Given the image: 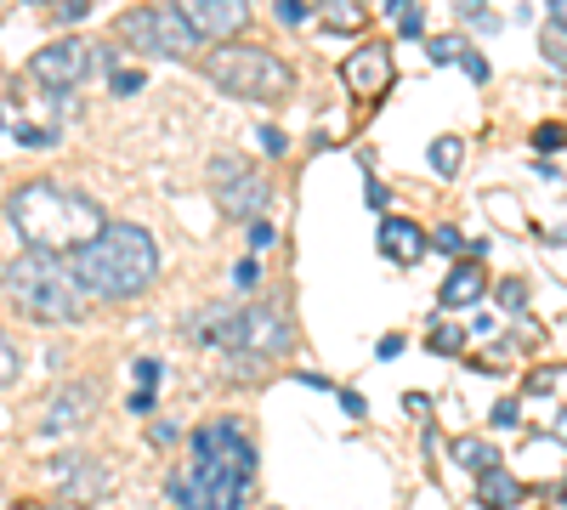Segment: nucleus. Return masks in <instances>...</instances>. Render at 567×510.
I'll return each instance as SVG.
<instances>
[{
    "label": "nucleus",
    "instance_id": "35",
    "mask_svg": "<svg viewBox=\"0 0 567 510\" xmlns=\"http://www.w3.org/2000/svg\"><path fill=\"white\" fill-rule=\"evenodd\" d=\"M279 17L284 24H307V0H279Z\"/></svg>",
    "mask_w": 567,
    "mask_h": 510
},
{
    "label": "nucleus",
    "instance_id": "13",
    "mask_svg": "<svg viewBox=\"0 0 567 510\" xmlns=\"http://www.w3.org/2000/svg\"><path fill=\"white\" fill-rule=\"evenodd\" d=\"M346 91L352 97H364V102H374V97H386L392 91V52L381 46V40H364L358 52L346 57Z\"/></svg>",
    "mask_w": 567,
    "mask_h": 510
},
{
    "label": "nucleus",
    "instance_id": "8",
    "mask_svg": "<svg viewBox=\"0 0 567 510\" xmlns=\"http://www.w3.org/2000/svg\"><path fill=\"white\" fill-rule=\"evenodd\" d=\"M233 352H250V357H261V364H272V357L296 352V329H289V317L279 307H239Z\"/></svg>",
    "mask_w": 567,
    "mask_h": 510
},
{
    "label": "nucleus",
    "instance_id": "9",
    "mask_svg": "<svg viewBox=\"0 0 567 510\" xmlns=\"http://www.w3.org/2000/svg\"><path fill=\"white\" fill-rule=\"evenodd\" d=\"M46 482L57 487L62 499H74V505H102L114 494V471L102 459H86V454H62L46 465Z\"/></svg>",
    "mask_w": 567,
    "mask_h": 510
},
{
    "label": "nucleus",
    "instance_id": "6",
    "mask_svg": "<svg viewBox=\"0 0 567 510\" xmlns=\"http://www.w3.org/2000/svg\"><path fill=\"white\" fill-rule=\"evenodd\" d=\"M119 40L137 46L142 57H194L204 34L176 6H137V12L119 17Z\"/></svg>",
    "mask_w": 567,
    "mask_h": 510
},
{
    "label": "nucleus",
    "instance_id": "2",
    "mask_svg": "<svg viewBox=\"0 0 567 510\" xmlns=\"http://www.w3.org/2000/svg\"><path fill=\"white\" fill-rule=\"evenodd\" d=\"M62 261L97 301H131L159 279V244L137 222H102L97 239L62 250Z\"/></svg>",
    "mask_w": 567,
    "mask_h": 510
},
{
    "label": "nucleus",
    "instance_id": "39",
    "mask_svg": "<svg viewBox=\"0 0 567 510\" xmlns=\"http://www.w3.org/2000/svg\"><path fill=\"white\" fill-rule=\"evenodd\" d=\"M494 425H516V397H506V402H494Z\"/></svg>",
    "mask_w": 567,
    "mask_h": 510
},
{
    "label": "nucleus",
    "instance_id": "19",
    "mask_svg": "<svg viewBox=\"0 0 567 510\" xmlns=\"http://www.w3.org/2000/svg\"><path fill=\"white\" fill-rule=\"evenodd\" d=\"M426 159H431V170H437L443 182H454L459 170H466V142H459V137H437Z\"/></svg>",
    "mask_w": 567,
    "mask_h": 510
},
{
    "label": "nucleus",
    "instance_id": "44",
    "mask_svg": "<svg viewBox=\"0 0 567 510\" xmlns=\"http://www.w3.org/2000/svg\"><path fill=\"white\" fill-rule=\"evenodd\" d=\"M482 6H488V0H459V12H466V17H482Z\"/></svg>",
    "mask_w": 567,
    "mask_h": 510
},
{
    "label": "nucleus",
    "instance_id": "34",
    "mask_svg": "<svg viewBox=\"0 0 567 510\" xmlns=\"http://www.w3.org/2000/svg\"><path fill=\"white\" fill-rule=\"evenodd\" d=\"M131 374L142 380V386H154V380H159V357H137V364H131Z\"/></svg>",
    "mask_w": 567,
    "mask_h": 510
},
{
    "label": "nucleus",
    "instance_id": "47",
    "mask_svg": "<svg viewBox=\"0 0 567 510\" xmlns=\"http://www.w3.org/2000/svg\"><path fill=\"white\" fill-rule=\"evenodd\" d=\"M551 244H567V227H562V232H551Z\"/></svg>",
    "mask_w": 567,
    "mask_h": 510
},
{
    "label": "nucleus",
    "instance_id": "36",
    "mask_svg": "<svg viewBox=\"0 0 567 510\" xmlns=\"http://www.w3.org/2000/svg\"><path fill=\"white\" fill-rule=\"evenodd\" d=\"M272 239H279V232H272V222H250V244H256V250H267Z\"/></svg>",
    "mask_w": 567,
    "mask_h": 510
},
{
    "label": "nucleus",
    "instance_id": "17",
    "mask_svg": "<svg viewBox=\"0 0 567 510\" xmlns=\"http://www.w3.org/2000/svg\"><path fill=\"white\" fill-rule=\"evenodd\" d=\"M482 295H488V272H482L477 261H459L449 279H443V289H437V301L454 312V307H477Z\"/></svg>",
    "mask_w": 567,
    "mask_h": 510
},
{
    "label": "nucleus",
    "instance_id": "20",
    "mask_svg": "<svg viewBox=\"0 0 567 510\" xmlns=\"http://www.w3.org/2000/svg\"><path fill=\"white\" fill-rule=\"evenodd\" d=\"M454 459L471 465V471H488V465L499 459V449H494V442H482V437H471V442H454Z\"/></svg>",
    "mask_w": 567,
    "mask_h": 510
},
{
    "label": "nucleus",
    "instance_id": "5",
    "mask_svg": "<svg viewBox=\"0 0 567 510\" xmlns=\"http://www.w3.org/2000/svg\"><path fill=\"white\" fill-rule=\"evenodd\" d=\"M204 74L210 85H222L227 97H244V102H284L296 91V74H289L284 57L261 46H233V40H222V52L204 57Z\"/></svg>",
    "mask_w": 567,
    "mask_h": 510
},
{
    "label": "nucleus",
    "instance_id": "48",
    "mask_svg": "<svg viewBox=\"0 0 567 510\" xmlns=\"http://www.w3.org/2000/svg\"><path fill=\"white\" fill-rule=\"evenodd\" d=\"M556 499H562V505H567V482H562V487H556Z\"/></svg>",
    "mask_w": 567,
    "mask_h": 510
},
{
    "label": "nucleus",
    "instance_id": "28",
    "mask_svg": "<svg viewBox=\"0 0 567 510\" xmlns=\"http://www.w3.org/2000/svg\"><path fill=\"white\" fill-rule=\"evenodd\" d=\"M397 34H403V40H420V34H426V17H420V6H403V12H397Z\"/></svg>",
    "mask_w": 567,
    "mask_h": 510
},
{
    "label": "nucleus",
    "instance_id": "46",
    "mask_svg": "<svg viewBox=\"0 0 567 510\" xmlns=\"http://www.w3.org/2000/svg\"><path fill=\"white\" fill-rule=\"evenodd\" d=\"M386 6H392V12H403V6H414V0H386Z\"/></svg>",
    "mask_w": 567,
    "mask_h": 510
},
{
    "label": "nucleus",
    "instance_id": "14",
    "mask_svg": "<svg viewBox=\"0 0 567 510\" xmlns=\"http://www.w3.org/2000/svg\"><path fill=\"white\" fill-rule=\"evenodd\" d=\"M182 335H187V346H204V352H233V340H239V307L210 301V307H199V312L182 324Z\"/></svg>",
    "mask_w": 567,
    "mask_h": 510
},
{
    "label": "nucleus",
    "instance_id": "23",
    "mask_svg": "<svg viewBox=\"0 0 567 510\" xmlns=\"http://www.w3.org/2000/svg\"><path fill=\"white\" fill-rule=\"evenodd\" d=\"M17 369H24V357H17V340L12 335H0V392L17 380Z\"/></svg>",
    "mask_w": 567,
    "mask_h": 510
},
{
    "label": "nucleus",
    "instance_id": "49",
    "mask_svg": "<svg viewBox=\"0 0 567 510\" xmlns=\"http://www.w3.org/2000/svg\"><path fill=\"white\" fill-rule=\"evenodd\" d=\"M0 131H6V119H0Z\"/></svg>",
    "mask_w": 567,
    "mask_h": 510
},
{
    "label": "nucleus",
    "instance_id": "33",
    "mask_svg": "<svg viewBox=\"0 0 567 510\" xmlns=\"http://www.w3.org/2000/svg\"><path fill=\"white\" fill-rule=\"evenodd\" d=\"M459 69H466V74H471L477 85H482V80H488V62H482L477 52H459Z\"/></svg>",
    "mask_w": 567,
    "mask_h": 510
},
{
    "label": "nucleus",
    "instance_id": "7",
    "mask_svg": "<svg viewBox=\"0 0 567 510\" xmlns=\"http://www.w3.org/2000/svg\"><path fill=\"white\" fill-rule=\"evenodd\" d=\"M210 194H216L227 222H261V210L272 204V182L250 159L222 154V159H210Z\"/></svg>",
    "mask_w": 567,
    "mask_h": 510
},
{
    "label": "nucleus",
    "instance_id": "1",
    "mask_svg": "<svg viewBox=\"0 0 567 510\" xmlns=\"http://www.w3.org/2000/svg\"><path fill=\"white\" fill-rule=\"evenodd\" d=\"M194 459L165 477V499L176 510H244L256 494V442L233 420H204L194 437Z\"/></svg>",
    "mask_w": 567,
    "mask_h": 510
},
{
    "label": "nucleus",
    "instance_id": "15",
    "mask_svg": "<svg viewBox=\"0 0 567 510\" xmlns=\"http://www.w3.org/2000/svg\"><path fill=\"white\" fill-rule=\"evenodd\" d=\"M426 250H431L426 227H414V222H403V216H386V222H381V255H386L392 267H414V261H426Z\"/></svg>",
    "mask_w": 567,
    "mask_h": 510
},
{
    "label": "nucleus",
    "instance_id": "4",
    "mask_svg": "<svg viewBox=\"0 0 567 510\" xmlns=\"http://www.w3.org/2000/svg\"><path fill=\"white\" fill-rule=\"evenodd\" d=\"M0 289H6V301L24 312L29 324H80L86 307H91V295L69 272V261L46 255V250H29V255L0 267Z\"/></svg>",
    "mask_w": 567,
    "mask_h": 510
},
{
    "label": "nucleus",
    "instance_id": "21",
    "mask_svg": "<svg viewBox=\"0 0 567 510\" xmlns=\"http://www.w3.org/2000/svg\"><path fill=\"white\" fill-rule=\"evenodd\" d=\"M539 52H544V62H551V69H562V74H567V34H562L556 24L539 34Z\"/></svg>",
    "mask_w": 567,
    "mask_h": 510
},
{
    "label": "nucleus",
    "instance_id": "38",
    "mask_svg": "<svg viewBox=\"0 0 567 510\" xmlns=\"http://www.w3.org/2000/svg\"><path fill=\"white\" fill-rule=\"evenodd\" d=\"M261 147H267V154H284L289 142H284V131H272V125H261Z\"/></svg>",
    "mask_w": 567,
    "mask_h": 510
},
{
    "label": "nucleus",
    "instance_id": "24",
    "mask_svg": "<svg viewBox=\"0 0 567 510\" xmlns=\"http://www.w3.org/2000/svg\"><path fill=\"white\" fill-rule=\"evenodd\" d=\"M556 147H567V125H539L534 131V154L544 159V154H556Z\"/></svg>",
    "mask_w": 567,
    "mask_h": 510
},
{
    "label": "nucleus",
    "instance_id": "32",
    "mask_svg": "<svg viewBox=\"0 0 567 510\" xmlns=\"http://www.w3.org/2000/svg\"><path fill=\"white\" fill-rule=\"evenodd\" d=\"M125 409H131V414H154V386L131 392V397H125Z\"/></svg>",
    "mask_w": 567,
    "mask_h": 510
},
{
    "label": "nucleus",
    "instance_id": "12",
    "mask_svg": "<svg viewBox=\"0 0 567 510\" xmlns=\"http://www.w3.org/2000/svg\"><path fill=\"white\" fill-rule=\"evenodd\" d=\"M204 40H233L250 29V0H171Z\"/></svg>",
    "mask_w": 567,
    "mask_h": 510
},
{
    "label": "nucleus",
    "instance_id": "18",
    "mask_svg": "<svg viewBox=\"0 0 567 510\" xmlns=\"http://www.w3.org/2000/svg\"><path fill=\"white\" fill-rule=\"evenodd\" d=\"M307 17H318L324 34H358L364 29V6H358V0H318Z\"/></svg>",
    "mask_w": 567,
    "mask_h": 510
},
{
    "label": "nucleus",
    "instance_id": "26",
    "mask_svg": "<svg viewBox=\"0 0 567 510\" xmlns=\"http://www.w3.org/2000/svg\"><path fill=\"white\" fill-rule=\"evenodd\" d=\"M431 244H437V250H443L449 261H454V255H466V232H459V227L449 222V227H437V232H431Z\"/></svg>",
    "mask_w": 567,
    "mask_h": 510
},
{
    "label": "nucleus",
    "instance_id": "43",
    "mask_svg": "<svg viewBox=\"0 0 567 510\" xmlns=\"http://www.w3.org/2000/svg\"><path fill=\"white\" fill-rule=\"evenodd\" d=\"M551 24H556V29L567 34V0H551Z\"/></svg>",
    "mask_w": 567,
    "mask_h": 510
},
{
    "label": "nucleus",
    "instance_id": "11",
    "mask_svg": "<svg viewBox=\"0 0 567 510\" xmlns=\"http://www.w3.org/2000/svg\"><path fill=\"white\" fill-rule=\"evenodd\" d=\"M86 57H91L86 40H52V46L34 52L29 69H34V80L46 85V91H69V85L86 80Z\"/></svg>",
    "mask_w": 567,
    "mask_h": 510
},
{
    "label": "nucleus",
    "instance_id": "42",
    "mask_svg": "<svg viewBox=\"0 0 567 510\" xmlns=\"http://www.w3.org/2000/svg\"><path fill=\"white\" fill-rule=\"evenodd\" d=\"M374 352H381V357H397V352H403V335H386V340H381Z\"/></svg>",
    "mask_w": 567,
    "mask_h": 510
},
{
    "label": "nucleus",
    "instance_id": "25",
    "mask_svg": "<svg viewBox=\"0 0 567 510\" xmlns=\"http://www.w3.org/2000/svg\"><path fill=\"white\" fill-rule=\"evenodd\" d=\"M176 442H182V425L176 420H154L148 425V449H176Z\"/></svg>",
    "mask_w": 567,
    "mask_h": 510
},
{
    "label": "nucleus",
    "instance_id": "29",
    "mask_svg": "<svg viewBox=\"0 0 567 510\" xmlns=\"http://www.w3.org/2000/svg\"><path fill=\"white\" fill-rule=\"evenodd\" d=\"M109 91H114V97L142 91V74H137V69H114V74H109Z\"/></svg>",
    "mask_w": 567,
    "mask_h": 510
},
{
    "label": "nucleus",
    "instance_id": "22",
    "mask_svg": "<svg viewBox=\"0 0 567 510\" xmlns=\"http://www.w3.org/2000/svg\"><path fill=\"white\" fill-rule=\"evenodd\" d=\"M272 364H261V357H250V352H227V374L233 380H261Z\"/></svg>",
    "mask_w": 567,
    "mask_h": 510
},
{
    "label": "nucleus",
    "instance_id": "30",
    "mask_svg": "<svg viewBox=\"0 0 567 510\" xmlns=\"http://www.w3.org/2000/svg\"><path fill=\"white\" fill-rule=\"evenodd\" d=\"M17 142H24V147H52L57 131H46V125H17Z\"/></svg>",
    "mask_w": 567,
    "mask_h": 510
},
{
    "label": "nucleus",
    "instance_id": "3",
    "mask_svg": "<svg viewBox=\"0 0 567 510\" xmlns=\"http://www.w3.org/2000/svg\"><path fill=\"white\" fill-rule=\"evenodd\" d=\"M6 222L29 250L62 255L74 244H91L109 216H102L86 194H69V187H57V182H29L6 199Z\"/></svg>",
    "mask_w": 567,
    "mask_h": 510
},
{
    "label": "nucleus",
    "instance_id": "41",
    "mask_svg": "<svg viewBox=\"0 0 567 510\" xmlns=\"http://www.w3.org/2000/svg\"><path fill=\"white\" fill-rule=\"evenodd\" d=\"M341 409H346L352 420H358V414H369V409H364V397H358V392H341Z\"/></svg>",
    "mask_w": 567,
    "mask_h": 510
},
{
    "label": "nucleus",
    "instance_id": "27",
    "mask_svg": "<svg viewBox=\"0 0 567 510\" xmlns=\"http://www.w3.org/2000/svg\"><path fill=\"white\" fill-rule=\"evenodd\" d=\"M459 346H466V335H459V329H431V352L437 357H454Z\"/></svg>",
    "mask_w": 567,
    "mask_h": 510
},
{
    "label": "nucleus",
    "instance_id": "45",
    "mask_svg": "<svg viewBox=\"0 0 567 510\" xmlns=\"http://www.w3.org/2000/svg\"><path fill=\"white\" fill-rule=\"evenodd\" d=\"M556 437H562V442H567V414H562V420H556Z\"/></svg>",
    "mask_w": 567,
    "mask_h": 510
},
{
    "label": "nucleus",
    "instance_id": "31",
    "mask_svg": "<svg viewBox=\"0 0 567 510\" xmlns=\"http://www.w3.org/2000/svg\"><path fill=\"white\" fill-rule=\"evenodd\" d=\"M426 52H431V62H454V57H459V52H466V46H459V40H454V34H437V40H431V46H426Z\"/></svg>",
    "mask_w": 567,
    "mask_h": 510
},
{
    "label": "nucleus",
    "instance_id": "40",
    "mask_svg": "<svg viewBox=\"0 0 567 510\" xmlns=\"http://www.w3.org/2000/svg\"><path fill=\"white\" fill-rule=\"evenodd\" d=\"M499 295H506V307H511V312H522V307H528V301H522V284H516V279H511L506 289H499Z\"/></svg>",
    "mask_w": 567,
    "mask_h": 510
},
{
    "label": "nucleus",
    "instance_id": "50",
    "mask_svg": "<svg viewBox=\"0 0 567 510\" xmlns=\"http://www.w3.org/2000/svg\"><path fill=\"white\" fill-rule=\"evenodd\" d=\"M358 6H369V0H358Z\"/></svg>",
    "mask_w": 567,
    "mask_h": 510
},
{
    "label": "nucleus",
    "instance_id": "16",
    "mask_svg": "<svg viewBox=\"0 0 567 510\" xmlns=\"http://www.w3.org/2000/svg\"><path fill=\"white\" fill-rule=\"evenodd\" d=\"M522 499H528V482H516L511 471H499V465L477 471V505L482 510H516Z\"/></svg>",
    "mask_w": 567,
    "mask_h": 510
},
{
    "label": "nucleus",
    "instance_id": "37",
    "mask_svg": "<svg viewBox=\"0 0 567 510\" xmlns=\"http://www.w3.org/2000/svg\"><path fill=\"white\" fill-rule=\"evenodd\" d=\"M256 279H261V267H256V261H250V255H244V261L233 267V284H256Z\"/></svg>",
    "mask_w": 567,
    "mask_h": 510
},
{
    "label": "nucleus",
    "instance_id": "10",
    "mask_svg": "<svg viewBox=\"0 0 567 510\" xmlns=\"http://www.w3.org/2000/svg\"><path fill=\"white\" fill-rule=\"evenodd\" d=\"M91 414H97V386L91 380H69V386L52 392L46 414H40V437H74L91 425Z\"/></svg>",
    "mask_w": 567,
    "mask_h": 510
}]
</instances>
